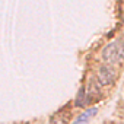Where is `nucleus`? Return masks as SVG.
<instances>
[{
    "label": "nucleus",
    "mask_w": 124,
    "mask_h": 124,
    "mask_svg": "<svg viewBox=\"0 0 124 124\" xmlns=\"http://www.w3.org/2000/svg\"><path fill=\"white\" fill-rule=\"evenodd\" d=\"M102 58L108 64H117L124 60V47L120 42H109L102 50Z\"/></svg>",
    "instance_id": "f257e3e1"
},
{
    "label": "nucleus",
    "mask_w": 124,
    "mask_h": 124,
    "mask_svg": "<svg viewBox=\"0 0 124 124\" xmlns=\"http://www.w3.org/2000/svg\"><path fill=\"white\" fill-rule=\"evenodd\" d=\"M115 69L109 64L107 66H101L99 70H98V82L104 86H108V85H112L114 80H115Z\"/></svg>",
    "instance_id": "f03ea898"
},
{
    "label": "nucleus",
    "mask_w": 124,
    "mask_h": 124,
    "mask_svg": "<svg viewBox=\"0 0 124 124\" xmlns=\"http://www.w3.org/2000/svg\"><path fill=\"white\" fill-rule=\"evenodd\" d=\"M96 111H98L96 108H89V109H86V111H85L83 114H80L72 124H86V123L96 114Z\"/></svg>",
    "instance_id": "7ed1b4c3"
}]
</instances>
